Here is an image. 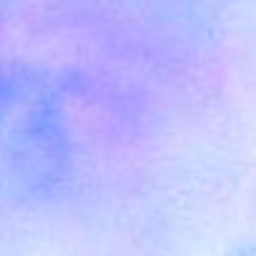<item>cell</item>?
I'll return each instance as SVG.
<instances>
[]
</instances>
